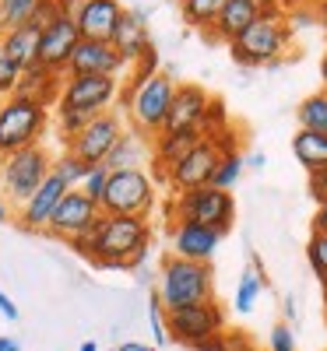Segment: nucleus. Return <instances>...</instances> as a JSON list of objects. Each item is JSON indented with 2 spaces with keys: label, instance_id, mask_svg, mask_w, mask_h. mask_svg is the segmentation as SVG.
<instances>
[{
  "label": "nucleus",
  "instance_id": "7ed1b4c3",
  "mask_svg": "<svg viewBox=\"0 0 327 351\" xmlns=\"http://www.w3.org/2000/svg\"><path fill=\"white\" fill-rule=\"evenodd\" d=\"M292 43V25L289 14H260L243 36L229 43V53L243 67H275Z\"/></svg>",
  "mask_w": 327,
  "mask_h": 351
},
{
  "label": "nucleus",
  "instance_id": "393cba45",
  "mask_svg": "<svg viewBox=\"0 0 327 351\" xmlns=\"http://www.w3.org/2000/svg\"><path fill=\"white\" fill-rule=\"evenodd\" d=\"M292 155L306 172L327 169V134H313V130H300L292 137Z\"/></svg>",
  "mask_w": 327,
  "mask_h": 351
},
{
  "label": "nucleus",
  "instance_id": "a18cd8bd",
  "mask_svg": "<svg viewBox=\"0 0 327 351\" xmlns=\"http://www.w3.org/2000/svg\"><path fill=\"white\" fill-rule=\"evenodd\" d=\"M116 351H155L152 344H141V341H127V344H120Z\"/></svg>",
  "mask_w": 327,
  "mask_h": 351
},
{
  "label": "nucleus",
  "instance_id": "4be33fe9",
  "mask_svg": "<svg viewBox=\"0 0 327 351\" xmlns=\"http://www.w3.org/2000/svg\"><path fill=\"white\" fill-rule=\"evenodd\" d=\"M60 84H64V74H56L43 64H32L21 71V81L14 88V95L28 99V102H39V106H56V99H60Z\"/></svg>",
  "mask_w": 327,
  "mask_h": 351
},
{
  "label": "nucleus",
  "instance_id": "e433bc0d",
  "mask_svg": "<svg viewBox=\"0 0 327 351\" xmlns=\"http://www.w3.org/2000/svg\"><path fill=\"white\" fill-rule=\"evenodd\" d=\"M18 81H21V67L4 53V46H0V99H11Z\"/></svg>",
  "mask_w": 327,
  "mask_h": 351
},
{
  "label": "nucleus",
  "instance_id": "7c9ffc66",
  "mask_svg": "<svg viewBox=\"0 0 327 351\" xmlns=\"http://www.w3.org/2000/svg\"><path fill=\"white\" fill-rule=\"evenodd\" d=\"M39 0H0V36L11 32V28H21L28 25Z\"/></svg>",
  "mask_w": 327,
  "mask_h": 351
},
{
  "label": "nucleus",
  "instance_id": "72a5a7b5",
  "mask_svg": "<svg viewBox=\"0 0 327 351\" xmlns=\"http://www.w3.org/2000/svg\"><path fill=\"white\" fill-rule=\"evenodd\" d=\"M159 67H162V60H159V49H155V46H148V49L137 56V60L127 67V71H131V77H127L124 84H127V88H137L141 81L155 77V74H159Z\"/></svg>",
  "mask_w": 327,
  "mask_h": 351
},
{
  "label": "nucleus",
  "instance_id": "9b49d317",
  "mask_svg": "<svg viewBox=\"0 0 327 351\" xmlns=\"http://www.w3.org/2000/svg\"><path fill=\"white\" fill-rule=\"evenodd\" d=\"M124 120H120V112H99V116H92L74 137H67L64 141V152H71L78 162H84V165H102L106 158H109V152L116 148V141L124 137Z\"/></svg>",
  "mask_w": 327,
  "mask_h": 351
},
{
  "label": "nucleus",
  "instance_id": "cd10ccee",
  "mask_svg": "<svg viewBox=\"0 0 327 351\" xmlns=\"http://www.w3.org/2000/svg\"><path fill=\"white\" fill-rule=\"evenodd\" d=\"M78 4H81V0H39L36 11H32V18H28V25L43 32V28H49L53 21L74 18V14H78Z\"/></svg>",
  "mask_w": 327,
  "mask_h": 351
},
{
  "label": "nucleus",
  "instance_id": "6e6552de",
  "mask_svg": "<svg viewBox=\"0 0 327 351\" xmlns=\"http://www.w3.org/2000/svg\"><path fill=\"white\" fill-rule=\"evenodd\" d=\"M155 208V183L148 169H124L109 172L99 211L102 215H131V218H148Z\"/></svg>",
  "mask_w": 327,
  "mask_h": 351
},
{
  "label": "nucleus",
  "instance_id": "0eeeda50",
  "mask_svg": "<svg viewBox=\"0 0 327 351\" xmlns=\"http://www.w3.org/2000/svg\"><path fill=\"white\" fill-rule=\"evenodd\" d=\"M49 123V109L39 102H28L21 95L0 99V158H8L28 144H39Z\"/></svg>",
  "mask_w": 327,
  "mask_h": 351
},
{
  "label": "nucleus",
  "instance_id": "9d476101",
  "mask_svg": "<svg viewBox=\"0 0 327 351\" xmlns=\"http://www.w3.org/2000/svg\"><path fill=\"white\" fill-rule=\"evenodd\" d=\"M222 330H225V309L218 306V299L180 306V309H166V334H169V341L187 344L194 351L204 341L218 337Z\"/></svg>",
  "mask_w": 327,
  "mask_h": 351
},
{
  "label": "nucleus",
  "instance_id": "4d7b16f0",
  "mask_svg": "<svg viewBox=\"0 0 327 351\" xmlns=\"http://www.w3.org/2000/svg\"><path fill=\"white\" fill-rule=\"evenodd\" d=\"M109 351H116V348H109Z\"/></svg>",
  "mask_w": 327,
  "mask_h": 351
},
{
  "label": "nucleus",
  "instance_id": "f8f14e48",
  "mask_svg": "<svg viewBox=\"0 0 327 351\" xmlns=\"http://www.w3.org/2000/svg\"><path fill=\"white\" fill-rule=\"evenodd\" d=\"M99 215H102V211H99V204H95L92 197H88L81 186H78V190H67V193H64V200L56 204L53 218H49L46 236L64 239V243H74V239L88 236V232L95 228Z\"/></svg>",
  "mask_w": 327,
  "mask_h": 351
},
{
  "label": "nucleus",
  "instance_id": "6e6d98bb",
  "mask_svg": "<svg viewBox=\"0 0 327 351\" xmlns=\"http://www.w3.org/2000/svg\"><path fill=\"white\" fill-rule=\"evenodd\" d=\"M324 295H327V285H324Z\"/></svg>",
  "mask_w": 327,
  "mask_h": 351
},
{
  "label": "nucleus",
  "instance_id": "a211bd4d",
  "mask_svg": "<svg viewBox=\"0 0 327 351\" xmlns=\"http://www.w3.org/2000/svg\"><path fill=\"white\" fill-rule=\"evenodd\" d=\"M127 8L120 0H81L78 4V14H74V25L81 39H99V43H109L113 32H116V21H120Z\"/></svg>",
  "mask_w": 327,
  "mask_h": 351
},
{
  "label": "nucleus",
  "instance_id": "f03ea898",
  "mask_svg": "<svg viewBox=\"0 0 327 351\" xmlns=\"http://www.w3.org/2000/svg\"><path fill=\"white\" fill-rule=\"evenodd\" d=\"M155 295H159L162 309H180V306H194V302L215 299L212 263H197V260H183V256L169 253L162 260Z\"/></svg>",
  "mask_w": 327,
  "mask_h": 351
},
{
  "label": "nucleus",
  "instance_id": "13d9d810",
  "mask_svg": "<svg viewBox=\"0 0 327 351\" xmlns=\"http://www.w3.org/2000/svg\"><path fill=\"white\" fill-rule=\"evenodd\" d=\"M292 4H295V0H292Z\"/></svg>",
  "mask_w": 327,
  "mask_h": 351
},
{
  "label": "nucleus",
  "instance_id": "c9c22d12",
  "mask_svg": "<svg viewBox=\"0 0 327 351\" xmlns=\"http://www.w3.org/2000/svg\"><path fill=\"white\" fill-rule=\"evenodd\" d=\"M306 260H310L313 274L320 278V285H327V236H324V232H313V236H310Z\"/></svg>",
  "mask_w": 327,
  "mask_h": 351
},
{
  "label": "nucleus",
  "instance_id": "de8ad7c7",
  "mask_svg": "<svg viewBox=\"0 0 327 351\" xmlns=\"http://www.w3.org/2000/svg\"><path fill=\"white\" fill-rule=\"evenodd\" d=\"M0 351H21V344L14 337H0Z\"/></svg>",
  "mask_w": 327,
  "mask_h": 351
},
{
  "label": "nucleus",
  "instance_id": "f257e3e1",
  "mask_svg": "<svg viewBox=\"0 0 327 351\" xmlns=\"http://www.w3.org/2000/svg\"><path fill=\"white\" fill-rule=\"evenodd\" d=\"M67 246L102 271H137L152 250V225L131 215H99L95 228Z\"/></svg>",
  "mask_w": 327,
  "mask_h": 351
},
{
  "label": "nucleus",
  "instance_id": "a878e982",
  "mask_svg": "<svg viewBox=\"0 0 327 351\" xmlns=\"http://www.w3.org/2000/svg\"><path fill=\"white\" fill-rule=\"evenodd\" d=\"M264 267H260V260L253 256L250 260V267L243 271V278H240V285H236V295H232V309L236 313H250L253 306H257V299H260V291H264Z\"/></svg>",
  "mask_w": 327,
  "mask_h": 351
},
{
  "label": "nucleus",
  "instance_id": "3c124183",
  "mask_svg": "<svg viewBox=\"0 0 327 351\" xmlns=\"http://www.w3.org/2000/svg\"><path fill=\"white\" fill-rule=\"evenodd\" d=\"M320 81H324V92H327V53H324V60H320Z\"/></svg>",
  "mask_w": 327,
  "mask_h": 351
},
{
  "label": "nucleus",
  "instance_id": "b1692460",
  "mask_svg": "<svg viewBox=\"0 0 327 351\" xmlns=\"http://www.w3.org/2000/svg\"><path fill=\"white\" fill-rule=\"evenodd\" d=\"M0 46H4V53L21 71L39 64V28H32V25H21V28L4 32V36H0Z\"/></svg>",
  "mask_w": 327,
  "mask_h": 351
},
{
  "label": "nucleus",
  "instance_id": "dca6fc26",
  "mask_svg": "<svg viewBox=\"0 0 327 351\" xmlns=\"http://www.w3.org/2000/svg\"><path fill=\"white\" fill-rule=\"evenodd\" d=\"M207 102H212L207 88H201V84H194V81L176 84L162 130H201V120H204Z\"/></svg>",
  "mask_w": 327,
  "mask_h": 351
},
{
  "label": "nucleus",
  "instance_id": "4468645a",
  "mask_svg": "<svg viewBox=\"0 0 327 351\" xmlns=\"http://www.w3.org/2000/svg\"><path fill=\"white\" fill-rule=\"evenodd\" d=\"M67 190H71V186L60 180V176L49 172L46 180H43V186L28 197L25 204H18V225H21L25 232H46V228H49V218H53V211H56V204L64 200Z\"/></svg>",
  "mask_w": 327,
  "mask_h": 351
},
{
  "label": "nucleus",
  "instance_id": "49530a36",
  "mask_svg": "<svg viewBox=\"0 0 327 351\" xmlns=\"http://www.w3.org/2000/svg\"><path fill=\"white\" fill-rule=\"evenodd\" d=\"M4 221H11V200L0 193V225H4Z\"/></svg>",
  "mask_w": 327,
  "mask_h": 351
},
{
  "label": "nucleus",
  "instance_id": "bb28decb",
  "mask_svg": "<svg viewBox=\"0 0 327 351\" xmlns=\"http://www.w3.org/2000/svg\"><path fill=\"white\" fill-rule=\"evenodd\" d=\"M225 8V0H180V11H183V21L197 32H207L215 25L218 11Z\"/></svg>",
  "mask_w": 327,
  "mask_h": 351
},
{
  "label": "nucleus",
  "instance_id": "ddd939ff",
  "mask_svg": "<svg viewBox=\"0 0 327 351\" xmlns=\"http://www.w3.org/2000/svg\"><path fill=\"white\" fill-rule=\"evenodd\" d=\"M218 158H222L218 141L204 137L190 155H183L180 162H176V165L169 169L166 186H169L172 193H187V190H197V186H212V176H215Z\"/></svg>",
  "mask_w": 327,
  "mask_h": 351
},
{
  "label": "nucleus",
  "instance_id": "5fc2aeb1",
  "mask_svg": "<svg viewBox=\"0 0 327 351\" xmlns=\"http://www.w3.org/2000/svg\"><path fill=\"white\" fill-rule=\"evenodd\" d=\"M324 4H327V0H310V8H313V11H317V8H324Z\"/></svg>",
  "mask_w": 327,
  "mask_h": 351
},
{
  "label": "nucleus",
  "instance_id": "423d86ee",
  "mask_svg": "<svg viewBox=\"0 0 327 351\" xmlns=\"http://www.w3.org/2000/svg\"><path fill=\"white\" fill-rule=\"evenodd\" d=\"M169 215H172V221L207 225V228H215V232L225 236V232L232 228V221H236V200H232L229 190L197 186V190H187V193H172Z\"/></svg>",
  "mask_w": 327,
  "mask_h": 351
},
{
  "label": "nucleus",
  "instance_id": "2f4dec72",
  "mask_svg": "<svg viewBox=\"0 0 327 351\" xmlns=\"http://www.w3.org/2000/svg\"><path fill=\"white\" fill-rule=\"evenodd\" d=\"M92 169H95V165H84V162H78L71 152H60V155L53 158V172L60 176V180H64L71 190H78V186L84 183V176L92 172Z\"/></svg>",
  "mask_w": 327,
  "mask_h": 351
},
{
  "label": "nucleus",
  "instance_id": "8fccbe9b",
  "mask_svg": "<svg viewBox=\"0 0 327 351\" xmlns=\"http://www.w3.org/2000/svg\"><path fill=\"white\" fill-rule=\"evenodd\" d=\"M264 162H267V158H264V155H260V152H257V155H250V158H247V165H250V169H264Z\"/></svg>",
  "mask_w": 327,
  "mask_h": 351
},
{
  "label": "nucleus",
  "instance_id": "412c9836",
  "mask_svg": "<svg viewBox=\"0 0 327 351\" xmlns=\"http://www.w3.org/2000/svg\"><path fill=\"white\" fill-rule=\"evenodd\" d=\"M257 18H260V11H257L253 0H225V8L218 11L215 25L207 28L204 36L212 39V43H225V46H229L236 36H243Z\"/></svg>",
  "mask_w": 327,
  "mask_h": 351
},
{
  "label": "nucleus",
  "instance_id": "37998d69",
  "mask_svg": "<svg viewBox=\"0 0 327 351\" xmlns=\"http://www.w3.org/2000/svg\"><path fill=\"white\" fill-rule=\"evenodd\" d=\"M0 316H4V319H18V306L11 302L8 291H0Z\"/></svg>",
  "mask_w": 327,
  "mask_h": 351
},
{
  "label": "nucleus",
  "instance_id": "f3484780",
  "mask_svg": "<svg viewBox=\"0 0 327 351\" xmlns=\"http://www.w3.org/2000/svg\"><path fill=\"white\" fill-rule=\"evenodd\" d=\"M78 43H81V32H78L74 18L53 21L49 28H43V32H39V64L49 67V71H56V74H64Z\"/></svg>",
  "mask_w": 327,
  "mask_h": 351
},
{
  "label": "nucleus",
  "instance_id": "20e7f679",
  "mask_svg": "<svg viewBox=\"0 0 327 351\" xmlns=\"http://www.w3.org/2000/svg\"><path fill=\"white\" fill-rule=\"evenodd\" d=\"M124 92V77H109V74H81V77H64L60 84V99H56V112L67 116H84L92 120L99 112H109V106L120 102Z\"/></svg>",
  "mask_w": 327,
  "mask_h": 351
},
{
  "label": "nucleus",
  "instance_id": "2eb2a0df",
  "mask_svg": "<svg viewBox=\"0 0 327 351\" xmlns=\"http://www.w3.org/2000/svg\"><path fill=\"white\" fill-rule=\"evenodd\" d=\"M127 71V64L120 60L109 43H99V39H81L67 60V71L64 77H81V74H109V77H120Z\"/></svg>",
  "mask_w": 327,
  "mask_h": 351
},
{
  "label": "nucleus",
  "instance_id": "39448f33",
  "mask_svg": "<svg viewBox=\"0 0 327 351\" xmlns=\"http://www.w3.org/2000/svg\"><path fill=\"white\" fill-rule=\"evenodd\" d=\"M172 92H176V81L169 74H155V77H148L141 81L137 88H127L124 84V109L131 116V123L137 134L144 137H155L162 127H166V112H169V102H172Z\"/></svg>",
  "mask_w": 327,
  "mask_h": 351
},
{
  "label": "nucleus",
  "instance_id": "c756f323",
  "mask_svg": "<svg viewBox=\"0 0 327 351\" xmlns=\"http://www.w3.org/2000/svg\"><path fill=\"white\" fill-rule=\"evenodd\" d=\"M243 169H247V158L240 155V148L222 152V158H218V165H215V176H212V186H218V190H232L236 183H240Z\"/></svg>",
  "mask_w": 327,
  "mask_h": 351
},
{
  "label": "nucleus",
  "instance_id": "c85d7f7f",
  "mask_svg": "<svg viewBox=\"0 0 327 351\" xmlns=\"http://www.w3.org/2000/svg\"><path fill=\"white\" fill-rule=\"evenodd\" d=\"M300 130H313V134H327V92H317L310 99H303L300 106Z\"/></svg>",
  "mask_w": 327,
  "mask_h": 351
},
{
  "label": "nucleus",
  "instance_id": "a19ab883",
  "mask_svg": "<svg viewBox=\"0 0 327 351\" xmlns=\"http://www.w3.org/2000/svg\"><path fill=\"white\" fill-rule=\"evenodd\" d=\"M306 186H310V197H313L317 204H324V200H327V169H317V172H310Z\"/></svg>",
  "mask_w": 327,
  "mask_h": 351
},
{
  "label": "nucleus",
  "instance_id": "473e14b6",
  "mask_svg": "<svg viewBox=\"0 0 327 351\" xmlns=\"http://www.w3.org/2000/svg\"><path fill=\"white\" fill-rule=\"evenodd\" d=\"M197 351H257V344H253V337L247 334V330H222L218 337H212V341H204Z\"/></svg>",
  "mask_w": 327,
  "mask_h": 351
},
{
  "label": "nucleus",
  "instance_id": "1a4fd4ad",
  "mask_svg": "<svg viewBox=\"0 0 327 351\" xmlns=\"http://www.w3.org/2000/svg\"><path fill=\"white\" fill-rule=\"evenodd\" d=\"M53 172V158L43 144H28V148L0 158V193H4L11 204H25L32 197L43 180Z\"/></svg>",
  "mask_w": 327,
  "mask_h": 351
},
{
  "label": "nucleus",
  "instance_id": "aec40b11",
  "mask_svg": "<svg viewBox=\"0 0 327 351\" xmlns=\"http://www.w3.org/2000/svg\"><path fill=\"white\" fill-rule=\"evenodd\" d=\"M109 46L120 53V60L131 67L137 56L152 46V36H148V18L144 11H124L120 21H116V32L109 39Z\"/></svg>",
  "mask_w": 327,
  "mask_h": 351
},
{
  "label": "nucleus",
  "instance_id": "5701e85b",
  "mask_svg": "<svg viewBox=\"0 0 327 351\" xmlns=\"http://www.w3.org/2000/svg\"><path fill=\"white\" fill-rule=\"evenodd\" d=\"M152 162V137H144L137 130H124V137L116 141V148L102 162L106 172H124V169H144Z\"/></svg>",
  "mask_w": 327,
  "mask_h": 351
},
{
  "label": "nucleus",
  "instance_id": "09e8293b",
  "mask_svg": "<svg viewBox=\"0 0 327 351\" xmlns=\"http://www.w3.org/2000/svg\"><path fill=\"white\" fill-rule=\"evenodd\" d=\"M282 309H285V319H295V299L292 295H285V306Z\"/></svg>",
  "mask_w": 327,
  "mask_h": 351
},
{
  "label": "nucleus",
  "instance_id": "864d4df0",
  "mask_svg": "<svg viewBox=\"0 0 327 351\" xmlns=\"http://www.w3.org/2000/svg\"><path fill=\"white\" fill-rule=\"evenodd\" d=\"M78 351H99V348H95V344H92V341H84V344H81V348H78Z\"/></svg>",
  "mask_w": 327,
  "mask_h": 351
},
{
  "label": "nucleus",
  "instance_id": "603ef678",
  "mask_svg": "<svg viewBox=\"0 0 327 351\" xmlns=\"http://www.w3.org/2000/svg\"><path fill=\"white\" fill-rule=\"evenodd\" d=\"M313 14H317V18H320V25H324V32H327V4H324V8H317V11H313Z\"/></svg>",
  "mask_w": 327,
  "mask_h": 351
},
{
  "label": "nucleus",
  "instance_id": "ea45409f",
  "mask_svg": "<svg viewBox=\"0 0 327 351\" xmlns=\"http://www.w3.org/2000/svg\"><path fill=\"white\" fill-rule=\"evenodd\" d=\"M148 319H152V337H155V344H166L169 334H166V319H162V302H159V295H152V302H148Z\"/></svg>",
  "mask_w": 327,
  "mask_h": 351
},
{
  "label": "nucleus",
  "instance_id": "79ce46f5",
  "mask_svg": "<svg viewBox=\"0 0 327 351\" xmlns=\"http://www.w3.org/2000/svg\"><path fill=\"white\" fill-rule=\"evenodd\" d=\"M260 14H289L292 0H253Z\"/></svg>",
  "mask_w": 327,
  "mask_h": 351
},
{
  "label": "nucleus",
  "instance_id": "58836bf2",
  "mask_svg": "<svg viewBox=\"0 0 327 351\" xmlns=\"http://www.w3.org/2000/svg\"><path fill=\"white\" fill-rule=\"evenodd\" d=\"M106 180H109V172H106L102 165H95L92 172L84 176V183H81V190H84L88 197H92V200L99 204V200H102V190H106Z\"/></svg>",
  "mask_w": 327,
  "mask_h": 351
},
{
  "label": "nucleus",
  "instance_id": "6ab92c4d",
  "mask_svg": "<svg viewBox=\"0 0 327 351\" xmlns=\"http://www.w3.org/2000/svg\"><path fill=\"white\" fill-rule=\"evenodd\" d=\"M218 246H222V232L207 228V225H194V221H172V253L176 256L212 263Z\"/></svg>",
  "mask_w": 327,
  "mask_h": 351
},
{
  "label": "nucleus",
  "instance_id": "c03bdc74",
  "mask_svg": "<svg viewBox=\"0 0 327 351\" xmlns=\"http://www.w3.org/2000/svg\"><path fill=\"white\" fill-rule=\"evenodd\" d=\"M313 232H324L327 236V200L317 204V215H313Z\"/></svg>",
  "mask_w": 327,
  "mask_h": 351
},
{
  "label": "nucleus",
  "instance_id": "4c0bfd02",
  "mask_svg": "<svg viewBox=\"0 0 327 351\" xmlns=\"http://www.w3.org/2000/svg\"><path fill=\"white\" fill-rule=\"evenodd\" d=\"M267 351H295V334L289 324H275L267 334Z\"/></svg>",
  "mask_w": 327,
  "mask_h": 351
},
{
  "label": "nucleus",
  "instance_id": "f704fd0d",
  "mask_svg": "<svg viewBox=\"0 0 327 351\" xmlns=\"http://www.w3.org/2000/svg\"><path fill=\"white\" fill-rule=\"evenodd\" d=\"M222 130H229V112H225V102L212 95V102H207V109H204V120H201V134L218 137Z\"/></svg>",
  "mask_w": 327,
  "mask_h": 351
}]
</instances>
